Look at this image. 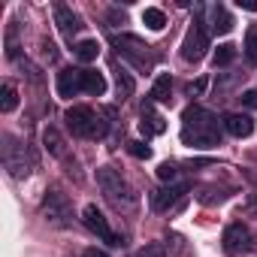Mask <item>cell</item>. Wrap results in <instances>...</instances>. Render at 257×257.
<instances>
[{
    "label": "cell",
    "instance_id": "6",
    "mask_svg": "<svg viewBox=\"0 0 257 257\" xmlns=\"http://www.w3.org/2000/svg\"><path fill=\"white\" fill-rule=\"evenodd\" d=\"M82 221H85V227H88L91 233H97L103 242H109V245H121V236L109 227V221L103 218V212H100L97 206H85V209H82Z\"/></svg>",
    "mask_w": 257,
    "mask_h": 257
},
{
    "label": "cell",
    "instance_id": "3",
    "mask_svg": "<svg viewBox=\"0 0 257 257\" xmlns=\"http://www.w3.org/2000/svg\"><path fill=\"white\" fill-rule=\"evenodd\" d=\"M112 46L118 49L121 58H127L137 70H149V67L155 64V55L149 52L152 46H146V43H143L140 37H134V34H121V37H115Z\"/></svg>",
    "mask_w": 257,
    "mask_h": 257
},
{
    "label": "cell",
    "instance_id": "18",
    "mask_svg": "<svg viewBox=\"0 0 257 257\" xmlns=\"http://www.w3.org/2000/svg\"><path fill=\"white\" fill-rule=\"evenodd\" d=\"M170 91H173V76H170V73H161V76L155 79L152 100H155V103H167V100H170Z\"/></svg>",
    "mask_w": 257,
    "mask_h": 257
},
{
    "label": "cell",
    "instance_id": "8",
    "mask_svg": "<svg viewBox=\"0 0 257 257\" xmlns=\"http://www.w3.org/2000/svg\"><path fill=\"white\" fill-rule=\"evenodd\" d=\"M43 209L52 218V224H58V227H67L70 224V203H67V197L61 191H49L46 200H43Z\"/></svg>",
    "mask_w": 257,
    "mask_h": 257
},
{
    "label": "cell",
    "instance_id": "1",
    "mask_svg": "<svg viewBox=\"0 0 257 257\" xmlns=\"http://www.w3.org/2000/svg\"><path fill=\"white\" fill-rule=\"evenodd\" d=\"M182 140L197 149L221 146V124L218 118L203 106H188L182 115Z\"/></svg>",
    "mask_w": 257,
    "mask_h": 257
},
{
    "label": "cell",
    "instance_id": "4",
    "mask_svg": "<svg viewBox=\"0 0 257 257\" xmlns=\"http://www.w3.org/2000/svg\"><path fill=\"white\" fill-rule=\"evenodd\" d=\"M206 49H209V31H206V22H203V19H194L188 37H185V43H182V58H185L188 64H197V61H203Z\"/></svg>",
    "mask_w": 257,
    "mask_h": 257
},
{
    "label": "cell",
    "instance_id": "26",
    "mask_svg": "<svg viewBox=\"0 0 257 257\" xmlns=\"http://www.w3.org/2000/svg\"><path fill=\"white\" fill-rule=\"evenodd\" d=\"M127 152H131L134 158H140V161H146V158H152V149H149L146 143H140V140H134V143H127Z\"/></svg>",
    "mask_w": 257,
    "mask_h": 257
},
{
    "label": "cell",
    "instance_id": "15",
    "mask_svg": "<svg viewBox=\"0 0 257 257\" xmlns=\"http://www.w3.org/2000/svg\"><path fill=\"white\" fill-rule=\"evenodd\" d=\"M43 143H46V149H49V155H55V158H61V161H67V143H64V137L58 134V127H46L43 131Z\"/></svg>",
    "mask_w": 257,
    "mask_h": 257
},
{
    "label": "cell",
    "instance_id": "13",
    "mask_svg": "<svg viewBox=\"0 0 257 257\" xmlns=\"http://www.w3.org/2000/svg\"><path fill=\"white\" fill-rule=\"evenodd\" d=\"M140 131H143V137H146V140H149V137H155V134H164V131H167L164 118L155 112V106H152V103H146V106H143V121H140Z\"/></svg>",
    "mask_w": 257,
    "mask_h": 257
},
{
    "label": "cell",
    "instance_id": "9",
    "mask_svg": "<svg viewBox=\"0 0 257 257\" xmlns=\"http://www.w3.org/2000/svg\"><path fill=\"white\" fill-rule=\"evenodd\" d=\"M251 248V230L245 227V224H230L227 230H224V251L227 254H245Z\"/></svg>",
    "mask_w": 257,
    "mask_h": 257
},
{
    "label": "cell",
    "instance_id": "21",
    "mask_svg": "<svg viewBox=\"0 0 257 257\" xmlns=\"http://www.w3.org/2000/svg\"><path fill=\"white\" fill-rule=\"evenodd\" d=\"M115 82H118V97H121V100H124V97H131V94L137 91V82L131 79V73H124V70L115 73Z\"/></svg>",
    "mask_w": 257,
    "mask_h": 257
},
{
    "label": "cell",
    "instance_id": "31",
    "mask_svg": "<svg viewBox=\"0 0 257 257\" xmlns=\"http://www.w3.org/2000/svg\"><path fill=\"white\" fill-rule=\"evenodd\" d=\"M82 257H109L106 251H100V248H85L82 251Z\"/></svg>",
    "mask_w": 257,
    "mask_h": 257
},
{
    "label": "cell",
    "instance_id": "12",
    "mask_svg": "<svg viewBox=\"0 0 257 257\" xmlns=\"http://www.w3.org/2000/svg\"><path fill=\"white\" fill-rule=\"evenodd\" d=\"M82 91V70H76V67H64L61 73H58V94L61 97H76Z\"/></svg>",
    "mask_w": 257,
    "mask_h": 257
},
{
    "label": "cell",
    "instance_id": "32",
    "mask_svg": "<svg viewBox=\"0 0 257 257\" xmlns=\"http://www.w3.org/2000/svg\"><path fill=\"white\" fill-rule=\"evenodd\" d=\"M236 4H239L242 10H248V13H257V4H254V0H236Z\"/></svg>",
    "mask_w": 257,
    "mask_h": 257
},
{
    "label": "cell",
    "instance_id": "20",
    "mask_svg": "<svg viewBox=\"0 0 257 257\" xmlns=\"http://www.w3.org/2000/svg\"><path fill=\"white\" fill-rule=\"evenodd\" d=\"M97 55H100V43L97 40H79L76 43V58L79 61H97Z\"/></svg>",
    "mask_w": 257,
    "mask_h": 257
},
{
    "label": "cell",
    "instance_id": "10",
    "mask_svg": "<svg viewBox=\"0 0 257 257\" xmlns=\"http://www.w3.org/2000/svg\"><path fill=\"white\" fill-rule=\"evenodd\" d=\"M188 194V188L185 185H170V188H164V191H155L152 194V209L155 212H170L173 206H179V200Z\"/></svg>",
    "mask_w": 257,
    "mask_h": 257
},
{
    "label": "cell",
    "instance_id": "17",
    "mask_svg": "<svg viewBox=\"0 0 257 257\" xmlns=\"http://www.w3.org/2000/svg\"><path fill=\"white\" fill-rule=\"evenodd\" d=\"M212 31L215 34H230L233 31V19H230V13L218 4V7H212Z\"/></svg>",
    "mask_w": 257,
    "mask_h": 257
},
{
    "label": "cell",
    "instance_id": "16",
    "mask_svg": "<svg viewBox=\"0 0 257 257\" xmlns=\"http://www.w3.org/2000/svg\"><path fill=\"white\" fill-rule=\"evenodd\" d=\"M82 91L91 94V97H100V94L106 91L103 73H97V70H82Z\"/></svg>",
    "mask_w": 257,
    "mask_h": 257
},
{
    "label": "cell",
    "instance_id": "24",
    "mask_svg": "<svg viewBox=\"0 0 257 257\" xmlns=\"http://www.w3.org/2000/svg\"><path fill=\"white\" fill-rule=\"evenodd\" d=\"M7 58L10 61L19 58V28H16V22L7 28Z\"/></svg>",
    "mask_w": 257,
    "mask_h": 257
},
{
    "label": "cell",
    "instance_id": "5",
    "mask_svg": "<svg viewBox=\"0 0 257 257\" xmlns=\"http://www.w3.org/2000/svg\"><path fill=\"white\" fill-rule=\"evenodd\" d=\"M67 127L73 131V137L82 140H94L97 137V115L91 106H73L67 109Z\"/></svg>",
    "mask_w": 257,
    "mask_h": 257
},
{
    "label": "cell",
    "instance_id": "7",
    "mask_svg": "<svg viewBox=\"0 0 257 257\" xmlns=\"http://www.w3.org/2000/svg\"><path fill=\"white\" fill-rule=\"evenodd\" d=\"M4 164L7 170L13 173V179H25L31 170H28V161H25V146L16 143V137H4Z\"/></svg>",
    "mask_w": 257,
    "mask_h": 257
},
{
    "label": "cell",
    "instance_id": "27",
    "mask_svg": "<svg viewBox=\"0 0 257 257\" xmlns=\"http://www.w3.org/2000/svg\"><path fill=\"white\" fill-rule=\"evenodd\" d=\"M176 176H179V167H176V164L167 161V164L158 167V179H161V182H176Z\"/></svg>",
    "mask_w": 257,
    "mask_h": 257
},
{
    "label": "cell",
    "instance_id": "25",
    "mask_svg": "<svg viewBox=\"0 0 257 257\" xmlns=\"http://www.w3.org/2000/svg\"><path fill=\"white\" fill-rule=\"evenodd\" d=\"M245 55L251 64H257V28H248L245 34Z\"/></svg>",
    "mask_w": 257,
    "mask_h": 257
},
{
    "label": "cell",
    "instance_id": "2",
    "mask_svg": "<svg viewBox=\"0 0 257 257\" xmlns=\"http://www.w3.org/2000/svg\"><path fill=\"white\" fill-rule=\"evenodd\" d=\"M97 188L103 191V197L118 209V212H134L140 197L134 194V188L124 182V176L112 167H100L97 170Z\"/></svg>",
    "mask_w": 257,
    "mask_h": 257
},
{
    "label": "cell",
    "instance_id": "28",
    "mask_svg": "<svg viewBox=\"0 0 257 257\" xmlns=\"http://www.w3.org/2000/svg\"><path fill=\"white\" fill-rule=\"evenodd\" d=\"M137 257H164V245H161V242H152V245H149V248H143Z\"/></svg>",
    "mask_w": 257,
    "mask_h": 257
},
{
    "label": "cell",
    "instance_id": "14",
    "mask_svg": "<svg viewBox=\"0 0 257 257\" xmlns=\"http://www.w3.org/2000/svg\"><path fill=\"white\" fill-rule=\"evenodd\" d=\"M224 127H227V134H233L236 140H242V137H251V134H254V121H251L248 115H239V112L224 115Z\"/></svg>",
    "mask_w": 257,
    "mask_h": 257
},
{
    "label": "cell",
    "instance_id": "23",
    "mask_svg": "<svg viewBox=\"0 0 257 257\" xmlns=\"http://www.w3.org/2000/svg\"><path fill=\"white\" fill-rule=\"evenodd\" d=\"M143 22L152 28V31H164V25H167V16L161 13V10H155V7H149L146 13H143Z\"/></svg>",
    "mask_w": 257,
    "mask_h": 257
},
{
    "label": "cell",
    "instance_id": "30",
    "mask_svg": "<svg viewBox=\"0 0 257 257\" xmlns=\"http://www.w3.org/2000/svg\"><path fill=\"white\" fill-rule=\"evenodd\" d=\"M242 103H245L248 109H257V91H245V94H242Z\"/></svg>",
    "mask_w": 257,
    "mask_h": 257
},
{
    "label": "cell",
    "instance_id": "22",
    "mask_svg": "<svg viewBox=\"0 0 257 257\" xmlns=\"http://www.w3.org/2000/svg\"><path fill=\"white\" fill-rule=\"evenodd\" d=\"M233 58H236V46H233V43H224V46H218L212 64H215V67H227V64H233Z\"/></svg>",
    "mask_w": 257,
    "mask_h": 257
},
{
    "label": "cell",
    "instance_id": "19",
    "mask_svg": "<svg viewBox=\"0 0 257 257\" xmlns=\"http://www.w3.org/2000/svg\"><path fill=\"white\" fill-rule=\"evenodd\" d=\"M16 106H19V91L13 82H4V88H0V109L10 115V112H16Z\"/></svg>",
    "mask_w": 257,
    "mask_h": 257
},
{
    "label": "cell",
    "instance_id": "11",
    "mask_svg": "<svg viewBox=\"0 0 257 257\" xmlns=\"http://www.w3.org/2000/svg\"><path fill=\"white\" fill-rule=\"evenodd\" d=\"M55 25H58V31H61L67 40H73V37L82 31V19H79L70 7H64V4L55 7Z\"/></svg>",
    "mask_w": 257,
    "mask_h": 257
},
{
    "label": "cell",
    "instance_id": "29",
    "mask_svg": "<svg viewBox=\"0 0 257 257\" xmlns=\"http://www.w3.org/2000/svg\"><path fill=\"white\" fill-rule=\"evenodd\" d=\"M206 85H209V82H206V79H197V82H191V85H188V91H191V94H194V97H200V94H203V91H206Z\"/></svg>",
    "mask_w": 257,
    "mask_h": 257
}]
</instances>
